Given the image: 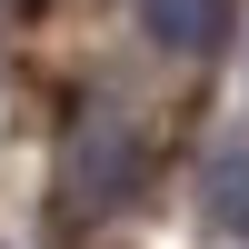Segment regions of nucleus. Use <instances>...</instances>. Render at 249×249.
Returning a JSON list of instances; mask_svg holds the SVG:
<instances>
[{"label": "nucleus", "instance_id": "2", "mask_svg": "<svg viewBox=\"0 0 249 249\" xmlns=\"http://www.w3.org/2000/svg\"><path fill=\"white\" fill-rule=\"evenodd\" d=\"M199 210H210L230 239H249V160H210V179H199Z\"/></svg>", "mask_w": 249, "mask_h": 249}, {"label": "nucleus", "instance_id": "1", "mask_svg": "<svg viewBox=\"0 0 249 249\" xmlns=\"http://www.w3.org/2000/svg\"><path fill=\"white\" fill-rule=\"evenodd\" d=\"M140 30L160 40V50H219L230 40V0H140Z\"/></svg>", "mask_w": 249, "mask_h": 249}]
</instances>
